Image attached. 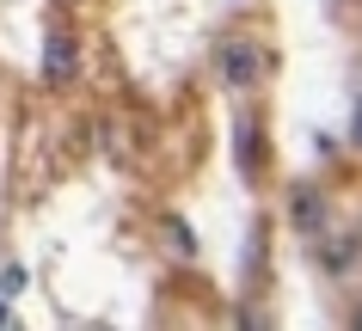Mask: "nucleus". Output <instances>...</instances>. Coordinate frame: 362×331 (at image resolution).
I'll return each mask as SVG.
<instances>
[{
	"label": "nucleus",
	"mask_w": 362,
	"mask_h": 331,
	"mask_svg": "<svg viewBox=\"0 0 362 331\" xmlns=\"http://www.w3.org/2000/svg\"><path fill=\"white\" fill-rule=\"evenodd\" d=\"M215 74H221V86L246 92V86L264 80V49L252 37H240V31H228V37H215Z\"/></svg>",
	"instance_id": "f257e3e1"
},
{
	"label": "nucleus",
	"mask_w": 362,
	"mask_h": 331,
	"mask_svg": "<svg viewBox=\"0 0 362 331\" xmlns=\"http://www.w3.org/2000/svg\"><path fill=\"white\" fill-rule=\"evenodd\" d=\"M288 221H295V234L307 239V252L325 239V196L313 178H301V184H288Z\"/></svg>",
	"instance_id": "f03ea898"
},
{
	"label": "nucleus",
	"mask_w": 362,
	"mask_h": 331,
	"mask_svg": "<svg viewBox=\"0 0 362 331\" xmlns=\"http://www.w3.org/2000/svg\"><path fill=\"white\" fill-rule=\"evenodd\" d=\"M233 166H240V178H258V166H264V117L258 111L233 117Z\"/></svg>",
	"instance_id": "7ed1b4c3"
},
{
	"label": "nucleus",
	"mask_w": 362,
	"mask_h": 331,
	"mask_svg": "<svg viewBox=\"0 0 362 331\" xmlns=\"http://www.w3.org/2000/svg\"><path fill=\"white\" fill-rule=\"evenodd\" d=\"M68 74H74V37L56 25V31L43 37V80H49V86H68Z\"/></svg>",
	"instance_id": "20e7f679"
},
{
	"label": "nucleus",
	"mask_w": 362,
	"mask_h": 331,
	"mask_svg": "<svg viewBox=\"0 0 362 331\" xmlns=\"http://www.w3.org/2000/svg\"><path fill=\"white\" fill-rule=\"evenodd\" d=\"M258 258H264V227H252L246 239V289H258Z\"/></svg>",
	"instance_id": "39448f33"
},
{
	"label": "nucleus",
	"mask_w": 362,
	"mask_h": 331,
	"mask_svg": "<svg viewBox=\"0 0 362 331\" xmlns=\"http://www.w3.org/2000/svg\"><path fill=\"white\" fill-rule=\"evenodd\" d=\"M166 234H172V246H178V258H197V239H191V227H185L178 215L166 221Z\"/></svg>",
	"instance_id": "423d86ee"
}]
</instances>
